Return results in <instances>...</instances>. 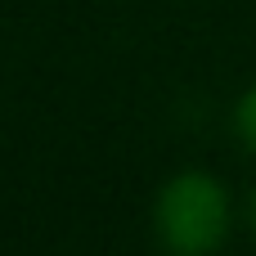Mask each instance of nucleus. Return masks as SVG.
Returning a JSON list of instances; mask_svg holds the SVG:
<instances>
[{
	"instance_id": "f257e3e1",
	"label": "nucleus",
	"mask_w": 256,
	"mask_h": 256,
	"mask_svg": "<svg viewBox=\"0 0 256 256\" xmlns=\"http://www.w3.org/2000/svg\"><path fill=\"white\" fill-rule=\"evenodd\" d=\"M230 202L212 176H176L158 198V234L176 256H207L220 248Z\"/></svg>"
},
{
	"instance_id": "f03ea898",
	"label": "nucleus",
	"mask_w": 256,
	"mask_h": 256,
	"mask_svg": "<svg viewBox=\"0 0 256 256\" xmlns=\"http://www.w3.org/2000/svg\"><path fill=\"white\" fill-rule=\"evenodd\" d=\"M234 126H238V135H243V144H252V148H256V90H248V99L238 104Z\"/></svg>"
}]
</instances>
